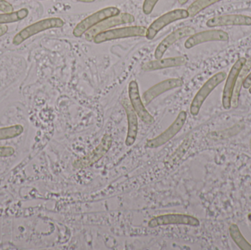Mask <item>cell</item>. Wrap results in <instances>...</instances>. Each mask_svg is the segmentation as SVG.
Listing matches in <instances>:
<instances>
[{
  "label": "cell",
  "instance_id": "6",
  "mask_svg": "<svg viewBox=\"0 0 251 250\" xmlns=\"http://www.w3.org/2000/svg\"><path fill=\"white\" fill-rule=\"evenodd\" d=\"M189 13L187 10L184 9H176L171 10L168 13L161 16L154 21L147 28L146 30V38L148 40H153L156 35L162 30L165 26L169 25L173 22L176 21L185 19L189 17Z\"/></svg>",
  "mask_w": 251,
  "mask_h": 250
},
{
  "label": "cell",
  "instance_id": "12",
  "mask_svg": "<svg viewBox=\"0 0 251 250\" xmlns=\"http://www.w3.org/2000/svg\"><path fill=\"white\" fill-rule=\"evenodd\" d=\"M229 40V35L227 32L221 29H212V30L203 31L193 34L187 38L184 43V47L187 49H190L196 45L211 41H224L226 42Z\"/></svg>",
  "mask_w": 251,
  "mask_h": 250
},
{
  "label": "cell",
  "instance_id": "30",
  "mask_svg": "<svg viewBox=\"0 0 251 250\" xmlns=\"http://www.w3.org/2000/svg\"><path fill=\"white\" fill-rule=\"evenodd\" d=\"M248 217H249V220H250V221L251 222V214H249V216H248Z\"/></svg>",
  "mask_w": 251,
  "mask_h": 250
},
{
  "label": "cell",
  "instance_id": "7",
  "mask_svg": "<svg viewBox=\"0 0 251 250\" xmlns=\"http://www.w3.org/2000/svg\"><path fill=\"white\" fill-rule=\"evenodd\" d=\"M113 139L110 135H105L103 136L101 142L93 151L88 153L85 157L76 160L74 166L76 169H83L91 167L100 161L111 148Z\"/></svg>",
  "mask_w": 251,
  "mask_h": 250
},
{
  "label": "cell",
  "instance_id": "21",
  "mask_svg": "<svg viewBox=\"0 0 251 250\" xmlns=\"http://www.w3.org/2000/svg\"><path fill=\"white\" fill-rule=\"evenodd\" d=\"M24 132V127L20 124L0 128V140L13 139L20 136Z\"/></svg>",
  "mask_w": 251,
  "mask_h": 250
},
{
  "label": "cell",
  "instance_id": "27",
  "mask_svg": "<svg viewBox=\"0 0 251 250\" xmlns=\"http://www.w3.org/2000/svg\"><path fill=\"white\" fill-rule=\"evenodd\" d=\"M8 31V26L7 25H0V38L5 35Z\"/></svg>",
  "mask_w": 251,
  "mask_h": 250
},
{
  "label": "cell",
  "instance_id": "26",
  "mask_svg": "<svg viewBox=\"0 0 251 250\" xmlns=\"http://www.w3.org/2000/svg\"><path fill=\"white\" fill-rule=\"evenodd\" d=\"M243 87L246 89H249V88L251 87V72L249 74H248V76H246V79H245L244 82H243Z\"/></svg>",
  "mask_w": 251,
  "mask_h": 250
},
{
  "label": "cell",
  "instance_id": "31",
  "mask_svg": "<svg viewBox=\"0 0 251 250\" xmlns=\"http://www.w3.org/2000/svg\"><path fill=\"white\" fill-rule=\"evenodd\" d=\"M249 92L251 94V87L250 88H249Z\"/></svg>",
  "mask_w": 251,
  "mask_h": 250
},
{
  "label": "cell",
  "instance_id": "9",
  "mask_svg": "<svg viewBox=\"0 0 251 250\" xmlns=\"http://www.w3.org/2000/svg\"><path fill=\"white\" fill-rule=\"evenodd\" d=\"M128 97L130 103L137 114V117L148 125L153 124L155 122L154 117L146 110L140 96L139 85L135 80L131 81L128 87Z\"/></svg>",
  "mask_w": 251,
  "mask_h": 250
},
{
  "label": "cell",
  "instance_id": "10",
  "mask_svg": "<svg viewBox=\"0 0 251 250\" xmlns=\"http://www.w3.org/2000/svg\"><path fill=\"white\" fill-rule=\"evenodd\" d=\"M246 61H247V59L245 57L238 59L231 68L228 75H227L226 82L224 86L222 97L223 107L225 110L231 109V98H232L236 82H237L239 74L243 69V66L246 64Z\"/></svg>",
  "mask_w": 251,
  "mask_h": 250
},
{
  "label": "cell",
  "instance_id": "13",
  "mask_svg": "<svg viewBox=\"0 0 251 250\" xmlns=\"http://www.w3.org/2000/svg\"><path fill=\"white\" fill-rule=\"evenodd\" d=\"M195 29L191 26H184L178 28L171 32L166 38H164L160 44L157 45L154 51V57L156 60L162 59L167 50L174 45L176 41H180L186 37L191 36L195 33Z\"/></svg>",
  "mask_w": 251,
  "mask_h": 250
},
{
  "label": "cell",
  "instance_id": "17",
  "mask_svg": "<svg viewBox=\"0 0 251 250\" xmlns=\"http://www.w3.org/2000/svg\"><path fill=\"white\" fill-rule=\"evenodd\" d=\"M187 63V58L183 56L168 57L147 62L142 66V70L144 71H153L170 68L181 67Z\"/></svg>",
  "mask_w": 251,
  "mask_h": 250
},
{
  "label": "cell",
  "instance_id": "24",
  "mask_svg": "<svg viewBox=\"0 0 251 250\" xmlns=\"http://www.w3.org/2000/svg\"><path fill=\"white\" fill-rule=\"evenodd\" d=\"M15 154V149L13 147L0 146V157L7 158L10 157Z\"/></svg>",
  "mask_w": 251,
  "mask_h": 250
},
{
  "label": "cell",
  "instance_id": "32",
  "mask_svg": "<svg viewBox=\"0 0 251 250\" xmlns=\"http://www.w3.org/2000/svg\"><path fill=\"white\" fill-rule=\"evenodd\" d=\"M250 145H251V144H250Z\"/></svg>",
  "mask_w": 251,
  "mask_h": 250
},
{
  "label": "cell",
  "instance_id": "15",
  "mask_svg": "<svg viewBox=\"0 0 251 250\" xmlns=\"http://www.w3.org/2000/svg\"><path fill=\"white\" fill-rule=\"evenodd\" d=\"M209 27L226 26H251V17L245 15L232 14L215 16L206 22Z\"/></svg>",
  "mask_w": 251,
  "mask_h": 250
},
{
  "label": "cell",
  "instance_id": "19",
  "mask_svg": "<svg viewBox=\"0 0 251 250\" xmlns=\"http://www.w3.org/2000/svg\"><path fill=\"white\" fill-rule=\"evenodd\" d=\"M29 13V10L26 8H22L17 11L10 12V13H0V24L15 23V22L23 20L25 18L27 17Z\"/></svg>",
  "mask_w": 251,
  "mask_h": 250
},
{
  "label": "cell",
  "instance_id": "23",
  "mask_svg": "<svg viewBox=\"0 0 251 250\" xmlns=\"http://www.w3.org/2000/svg\"><path fill=\"white\" fill-rule=\"evenodd\" d=\"M159 1V0H145L143 4V13L146 15L151 14Z\"/></svg>",
  "mask_w": 251,
  "mask_h": 250
},
{
  "label": "cell",
  "instance_id": "5",
  "mask_svg": "<svg viewBox=\"0 0 251 250\" xmlns=\"http://www.w3.org/2000/svg\"><path fill=\"white\" fill-rule=\"evenodd\" d=\"M187 118V114L185 111H181L178 113L174 123L159 136L153 139H149L146 144L148 148H157L169 142L180 131L185 124Z\"/></svg>",
  "mask_w": 251,
  "mask_h": 250
},
{
  "label": "cell",
  "instance_id": "29",
  "mask_svg": "<svg viewBox=\"0 0 251 250\" xmlns=\"http://www.w3.org/2000/svg\"><path fill=\"white\" fill-rule=\"evenodd\" d=\"M188 1L189 0H178V3H179L180 4H186Z\"/></svg>",
  "mask_w": 251,
  "mask_h": 250
},
{
  "label": "cell",
  "instance_id": "11",
  "mask_svg": "<svg viewBox=\"0 0 251 250\" xmlns=\"http://www.w3.org/2000/svg\"><path fill=\"white\" fill-rule=\"evenodd\" d=\"M134 20L135 19H134V16L127 13H120L117 16L108 18L89 29L85 34V39L89 41H94L96 35H98L100 32L108 30L110 28L119 26V25L133 23Z\"/></svg>",
  "mask_w": 251,
  "mask_h": 250
},
{
  "label": "cell",
  "instance_id": "3",
  "mask_svg": "<svg viewBox=\"0 0 251 250\" xmlns=\"http://www.w3.org/2000/svg\"><path fill=\"white\" fill-rule=\"evenodd\" d=\"M120 13V9L116 7H108L101 9L81 21L74 29L73 35L76 38H80L89 29L100 23V22H103L108 18L117 16Z\"/></svg>",
  "mask_w": 251,
  "mask_h": 250
},
{
  "label": "cell",
  "instance_id": "28",
  "mask_svg": "<svg viewBox=\"0 0 251 250\" xmlns=\"http://www.w3.org/2000/svg\"><path fill=\"white\" fill-rule=\"evenodd\" d=\"M76 1H81V2L90 3L94 2V1H95L96 0H76Z\"/></svg>",
  "mask_w": 251,
  "mask_h": 250
},
{
  "label": "cell",
  "instance_id": "1",
  "mask_svg": "<svg viewBox=\"0 0 251 250\" xmlns=\"http://www.w3.org/2000/svg\"><path fill=\"white\" fill-rule=\"evenodd\" d=\"M64 21L60 18H48L38 21L32 24L29 25L26 27L18 32L13 39V44L16 45H20L31 37L34 36L40 32L54 28H61L64 26Z\"/></svg>",
  "mask_w": 251,
  "mask_h": 250
},
{
  "label": "cell",
  "instance_id": "22",
  "mask_svg": "<svg viewBox=\"0 0 251 250\" xmlns=\"http://www.w3.org/2000/svg\"><path fill=\"white\" fill-rule=\"evenodd\" d=\"M221 1H222V0H196L193 4H190L188 9H187L189 16L190 17H193V16L199 14L202 10L206 9V7Z\"/></svg>",
  "mask_w": 251,
  "mask_h": 250
},
{
  "label": "cell",
  "instance_id": "14",
  "mask_svg": "<svg viewBox=\"0 0 251 250\" xmlns=\"http://www.w3.org/2000/svg\"><path fill=\"white\" fill-rule=\"evenodd\" d=\"M183 84H184V82L180 78H171V79L162 81V82L153 85L144 92L143 101L146 104H150L153 99L157 98L164 92L180 88L182 86Z\"/></svg>",
  "mask_w": 251,
  "mask_h": 250
},
{
  "label": "cell",
  "instance_id": "20",
  "mask_svg": "<svg viewBox=\"0 0 251 250\" xmlns=\"http://www.w3.org/2000/svg\"><path fill=\"white\" fill-rule=\"evenodd\" d=\"M229 233L231 239L242 250H251V245L242 234L237 225L232 224L229 227Z\"/></svg>",
  "mask_w": 251,
  "mask_h": 250
},
{
  "label": "cell",
  "instance_id": "25",
  "mask_svg": "<svg viewBox=\"0 0 251 250\" xmlns=\"http://www.w3.org/2000/svg\"><path fill=\"white\" fill-rule=\"evenodd\" d=\"M0 11L3 12V13L13 12V5L6 0H0Z\"/></svg>",
  "mask_w": 251,
  "mask_h": 250
},
{
  "label": "cell",
  "instance_id": "18",
  "mask_svg": "<svg viewBox=\"0 0 251 250\" xmlns=\"http://www.w3.org/2000/svg\"><path fill=\"white\" fill-rule=\"evenodd\" d=\"M251 69V58L246 61V64L243 66V69L240 71L236 82L234 87V92H233L232 98H231V107L237 108L239 105V100H240V92H241L242 87L243 85V82L246 76L249 74V72Z\"/></svg>",
  "mask_w": 251,
  "mask_h": 250
},
{
  "label": "cell",
  "instance_id": "2",
  "mask_svg": "<svg viewBox=\"0 0 251 250\" xmlns=\"http://www.w3.org/2000/svg\"><path fill=\"white\" fill-rule=\"evenodd\" d=\"M227 77V73L224 71L218 72L216 74L209 78L201 89L198 91L196 95L193 98V101L190 104V112L192 115L197 116L200 113L201 109L203 103L206 101L207 97L210 95L211 92L221 85Z\"/></svg>",
  "mask_w": 251,
  "mask_h": 250
},
{
  "label": "cell",
  "instance_id": "4",
  "mask_svg": "<svg viewBox=\"0 0 251 250\" xmlns=\"http://www.w3.org/2000/svg\"><path fill=\"white\" fill-rule=\"evenodd\" d=\"M146 30L147 28L142 26H126L117 29H108L96 35L94 41L95 44H100L122 38L144 37L146 36Z\"/></svg>",
  "mask_w": 251,
  "mask_h": 250
},
{
  "label": "cell",
  "instance_id": "16",
  "mask_svg": "<svg viewBox=\"0 0 251 250\" xmlns=\"http://www.w3.org/2000/svg\"><path fill=\"white\" fill-rule=\"evenodd\" d=\"M122 104L125 109L127 116V121H128V131H127L125 144L127 147L132 146L137 139V133H138V119L130 101L127 99L123 100Z\"/></svg>",
  "mask_w": 251,
  "mask_h": 250
},
{
  "label": "cell",
  "instance_id": "8",
  "mask_svg": "<svg viewBox=\"0 0 251 250\" xmlns=\"http://www.w3.org/2000/svg\"><path fill=\"white\" fill-rule=\"evenodd\" d=\"M170 225H183L198 227L200 226V221L196 217L187 214H167L153 217L149 222V227L151 228Z\"/></svg>",
  "mask_w": 251,
  "mask_h": 250
}]
</instances>
